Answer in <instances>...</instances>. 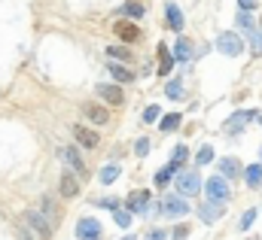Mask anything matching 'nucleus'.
Segmentation results:
<instances>
[{
  "label": "nucleus",
  "mask_w": 262,
  "mask_h": 240,
  "mask_svg": "<svg viewBox=\"0 0 262 240\" xmlns=\"http://www.w3.org/2000/svg\"><path fill=\"white\" fill-rule=\"evenodd\" d=\"M201 185H204V177H201V171L198 167H183L177 177H174V191L180 195V198H198L201 195Z\"/></svg>",
  "instance_id": "f257e3e1"
},
{
  "label": "nucleus",
  "mask_w": 262,
  "mask_h": 240,
  "mask_svg": "<svg viewBox=\"0 0 262 240\" xmlns=\"http://www.w3.org/2000/svg\"><path fill=\"white\" fill-rule=\"evenodd\" d=\"M21 225L34 234V240H52V237H55L52 222H49L37 207H31V210H25V213H21Z\"/></svg>",
  "instance_id": "f03ea898"
},
{
  "label": "nucleus",
  "mask_w": 262,
  "mask_h": 240,
  "mask_svg": "<svg viewBox=\"0 0 262 240\" xmlns=\"http://www.w3.org/2000/svg\"><path fill=\"white\" fill-rule=\"evenodd\" d=\"M58 158L64 161L67 171H70V174H73V177H76L79 182H85L89 177H92V174H89V164H85V158H82V149H79V146H73V143H70V146H61V149H58Z\"/></svg>",
  "instance_id": "7ed1b4c3"
},
{
  "label": "nucleus",
  "mask_w": 262,
  "mask_h": 240,
  "mask_svg": "<svg viewBox=\"0 0 262 240\" xmlns=\"http://www.w3.org/2000/svg\"><path fill=\"white\" fill-rule=\"evenodd\" d=\"M213 46H216V52L226 55V58H241V55L247 52V40H244L241 34H235V31H220Z\"/></svg>",
  "instance_id": "20e7f679"
},
{
  "label": "nucleus",
  "mask_w": 262,
  "mask_h": 240,
  "mask_svg": "<svg viewBox=\"0 0 262 240\" xmlns=\"http://www.w3.org/2000/svg\"><path fill=\"white\" fill-rule=\"evenodd\" d=\"M122 207L128 210L131 216L149 219L152 216V191L149 188H134V191H128V198L122 201Z\"/></svg>",
  "instance_id": "39448f33"
},
{
  "label": "nucleus",
  "mask_w": 262,
  "mask_h": 240,
  "mask_svg": "<svg viewBox=\"0 0 262 240\" xmlns=\"http://www.w3.org/2000/svg\"><path fill=\"white\" fill-rule=\"evenodd\" d=\"M201 195H204V201H210V204H229V201H232V185H229V180H223L220 174H213V177L204 180Z\"/></svg>",
  "instance_id": "423d86ee"
},
{
  "label": "nucleus",
  "mask_w": 262,
  "mask_h": 240,
  "mask_svg": "<svg viewBox=\"0 0 262 240\" xmlns=\"http://www.w3.org/2000/svg\"><path fill=\"white\" fill-rule=\"evenodd\" d=\"M70 137H73V146L89 149V152L101 146V134H98V128L82 125V122H73V125H70Z\"/></svg>",
  "instance_id": "0eeeda50"
},
{
  "label": "nucleus",
  "mask_w": 262,
  "mask_h": 240,
  "mask_svg": "<svg viewBox=\"0 0 262 240\" xmlns=\"http://www.w3.org/2000/svg\"><path fill=\"white\" fill-rule=\"evenodd\" d=\"M159 207H162V216L171 219V222H180L183 216H189V201L180 198L177 191H168V195L159 201Z\"/></svg>",
  "instance_id": "6e6552de"
},
{
  "label": "nucleus",
  "mask_w": 262,
  "mask_h": 240,
  "mask_svg": "<svg viewBox=\"0 0 262 240\" xmlns=\"http://www.w3.org/2000/svg\"><path fill=\"white\" fill-rule=\"evenodd\" d=\"M79 113H82V119L89 122L92 128H104V125H110V110L101 104V101H82L79 104Z\"/></svg>",
  "instance_id": "1a4fd4ad"
},
{
  "label": "nucleus",
  "mask_w": 262,
  "mask_h": 240,
  "mask_svg": "<svg viewBox=\"0 0 262 240\" xmlns=\"http://www.w3.org/2000/svg\"><path fill=\"white\" fill-rule=\"evenodd\" d=\"M95 94L98 101L110 110V107H125V88L116 85V82H98L95 85Z\"/></svg>",
  "instance_id": "9d476101"
},
{
  "label": "nucleus",
  "mask_w": 262,
  "mask_h": 240,
  "mask_svg": "<svg viewBox=\"0 0 262 240\" xmlns=\"http://www.w3.org/2000/svg\"><path fill=\"white\" fill-rule=\"evenodd\" d=\"M253 119H259V110H238V113L229 116V122L223 125V131H226L229 137H238V134H244V128Z\"/></svg>",
  "instance_id": "9b49d317"
},
{
  "label": "nucleus",
  "mask_w": 262,
  "mask_h": 240,
  "mask_svg": "<svg viewBox=\"0 0 262 240\" xmlns=\"http://www.w3.org/2000/svg\"><path fill=\"white\" fill-rule=\"evenodd\" d=\"M113 34L119 37V43H122V46H134V43H140V40H143V31H140V25L125 21V18L113 21Z\"/></svg>",
  "instance_id": "f8f14e48"
},
{
  "label": "nucleus",
  "mask_w": 262,
  "mask_h": 240,
  "mask_svg": "<svg viewBox=\"0 0 262 240\" xmlns=\"http://www.w3.org/2000/svg\"><path fill=\"white\" fill-rule=\"evenodd\" d=\"M76 240H104V225L98 216H82L76 222Z\"/></svg>",
  "instance_id": "ddd939ff"
},
{
  "label": "nucleus",
  "mask_w": 262,
  "mask_h": 240,
  "mask_svg": "<svg viewBox=\"0 0 262 240\" xmlns=\"http://www.w3.org/2000/svg\"><path fill=\"white\" fill-rule=\"evenodd\" d=\"M37 210H40V213H43V216L52 222V228H55V225L64 219V207H61V204H58V198H55V195H49V191H46V195H40V204H37Z\"/></svg>",
  "instance_id": "4468645a"
},
{
  "label": "nucleus",
  "mask_w": 262,
  "mask_h": 240,
  "mask_svg": "<svg viewBox=\"0 0 262 240\" xmlns=\"http://www.w3.org/2000/svg\"><path fill=\"white\" fill-rule=\"evenodd\" d=\"M165 28H168V31H174L177 37H183L186 15H183V9H180L174 0H168V3H165Z\"/></svg>",
  "instance_id": "2eb2a0df"
},
{
  "label": "nucleus",
  "mask_w": 262,
  "mask_h": 240,
  "mask_svg": "<svg viewBox=\"0 0 262 240\" xmlns=\"http://www.w3.org/2000/svg\"><path fill=\"white\" fill-rule=\"evenodd\" d=\"M79 191H82V182L76 180L70 171H64V174L58 177V195H61V201H76Z\"/></svg>",
  "instance_id": "dca6fc26"
},
{
  "label": "nucleus",
  "mask_w": 262,
  "mask_h": 240,
  "mask_svg": "<svg viewBox=\"0 0 262 240\" xmlns=\"http://www.w3.org/2000/svg\"><path fill=\"white\" fill-rule=\"evenodd\" d=\"M216 174H220L223 180H238V177L244 174V164H241L235 155H223V158H216Z\"/></svg>",
  "instance_id": "f3484780"
},
{
  "label": "nucleus",
  "mask_w": 262,
  "mask_h": 240,
  "mask_svg": "<svg viewBox=\"0 0 262 240\" xmlns=\"http://www.w3.org/2000/svg\"><path fill=\"white\" fill-rule=\"evenodd\" d=\"M195 213H198V219H201L204 225H216V222L226 216V204H210V201H201Z\"/></svg>",
  "instance_id": "a211bd4d"
},
{
  "label": "nucleus",
  "mask_w": 262,
  "mask_h": 240,
  "mask_svg": "<svg viewBox=\"0 0 262 240\" xmlns=\"http://www.w3.org/2000/svg\"><path fill=\"white\" fill-rule=\"evenodd\" d=\"M171 55H174V61H180V64H192V58H195V43L189 37H177V43L171 46Z\"/></svg>",
  "instance_id": "6ab92c4d"
},
{
  "label": "nucleus",
  "mask_w": 262,
  "mask_h": 240,
  "mask_svg": "<svg viewBox=\"0 0 262 240\" xmlns=\"http://www.w3.org/2000/svg\"><path fill=\"white\" fill-rule=\"evenodd\" d=\"M156 61H159V70H156V73L165 76V79H168V76L174 73V67H177V61H174V55H171L168 43H159V46H156Z\"/></svg>",
  "instance_id": "aec40b11"
},
{
  "label": "nucleus",
  "mask_w": 262,
  "mask_h": 240,
  "mask_svg": "<svg viewBox=\"0 0 262 240\" xmlns=\"http://www.w3.org/2000/svg\"><path fill=\"white\" fill-rule=\"evenodd\" d=\"M256 31H259V21H256L253 12H235V34L250 37V34H256Z\"/></svg>",
  "instance_id": "412c9836"
},
{
  "label": "nucleus",
  "mask_w": 262,
  "mask_h": 240,
  "mask_svg": "<svg viewBox=\"0 0 262 240\" xmlns=\"http://www.w3.org/2000/svg\"><path fill=\"white\" fill-rule=\"evenodd\" d=\"M107 73L113 76V82H116V85H131V82L137 79V73H134V70H128L125 64H116V61H107Z\"/></svg>",
  "instance_id": "4be33fe9"
},
{
  "label": "nucleus",
  "mask_w": 262,
  "mask_h": 240,
  "mask_svg": "<svg viewBox=\"0 0 262 240\" xmlns=\"http://www.w3.org/2000/svg\"><path fill=\"white\" fill-rule=\"evenodd\" d=\"M177 174H180V167L168 161L165 167H159V171H156V177H152V185H156L159 191H168V185L174 182V177H177Z\"/></svg>",
  "instance_id": "5701e85b"
},
{
  "label": "nucleus",
  "mask_w": 262,
  "mask_h": 240,
  "mask_svg": "<svg viewBox=\"0 0 262 240\" xmlns=\"http://www.w3.org/2000/svg\"><path fill=\"white\" fill-rule=\"evenodd\" d=\"M119 18H146V3L143 0H125L122 6H119Z\"/></svg>",
  "instance_id": "b1692460"
},
{
  "label": "nucleus",
  "mask_w": 262,
  "mask_h": 240,
  "mask_svg": "<svg viewBox=\"0 0 262 240\" xmlns=\"http://www.w3.org/2000/svg\"><path fill=\"white\" fill-rule=\"evenodd\" d=\"M119 177H122V164H119V161H113V158L98 171V182H101V185H113Z\"/></svg>",
  "instance_id": "393cba45"
},
{
  "label": "nucleus",
  "mask_w": 262,
  "mask_h": 240,
  "mask_svg": "<svg viewBox=\"0 0 262 240\" xmlns=\"http://www.w3.org/2000/svg\"><path fill=\"white\" fill-rule=\"evenodd\" d=\"M104 52H107V58L116 61V64H125V67H128V64H134V55H131V49H128V46H122V43H116V46H107Z\"/></svg>",
  "instance_id": "a878e982"
},
{
  "label": "nucleus",
  "mask_w": 262,
  "mask_h": 240,
  "mask_svg": "<svg viewBox=\"0 0 262 240\" xmlns=\"http://www.w3.org/2000/svg\"><path fill=\"white\" fill-rule=\"evenodd\" d=\"M165 94H168L171 101H183V98H186L183 79H180V76H168V79H165Z\"/></svg>",
  "instance_id": "bb28decb"
},
{
  "label": "nucleus",
  "mask_w": 262,
  "mask_h": 240,
  "mask_svg": "<svg viewBox=\"0 0 262 240\" xmlns=\"http://www.w3.org/2000/svg\"><path fill=\"white\" fill-rule=\"evenodd\" d=\"M244 182L250 185V188H262V164L256 161V164H244Z\"/></svg>",
  "instance_id": "cd10ccee"
},
{
  "label": "nucleus",
  "mask_w": 262,
  "mask_h": 240,
  "mask_svg": "<svg viewBox=\"0 0 262 240\" xmlns=\"http://www.w3.org/2000/svg\"><path fill=\"white\" fill-rule=\"evenodd\" d=\"M180 125H183V116H180V113H168V116L159 119V131H162V134H174Z\"/></svg>",
  "instance_id": "c85d7f7f"
},
{
  "label": "nucleus",
  "mask_w": 262,
  "mask_h": 240,
  "mask_svg": "<svg viewBox=\"0 0 262 240\" xmlns=\"http://www.w3.org/2000/svg\"><path fill=\"white\" fill-rule=\"evenodd\" d=\"M213 158H216L213 146H210V143H204V146H201V149L195 152V161H192V167H207V164H210Z\"/></svg>",
  "instance_id": "c756f323"
},
{
  "label": "nucleus",
  "mask_w": 262,
  "mask_h": 240,
  "mask_svg": "<svg viewBox=\"0 0 262 240\" xmlns=\"http://www.w3.org/2000/svg\"><path fill=\"white\" fill-rule=\"evenodd\" d=\"M92 207H98V210H110V213H116V210L122 207V201H119L116 195H104V198H95V201H92Z\"/></svg>",
  "instance_id": "7c9ffc66"
},
{
  "label": "nucleus",
  "mask_w": 262,
  "mask_h": 240,
  "mask_svg": "<svg viewBox=\"0 0 262 240\" xmlns=\"http://www.w3.org/2000/svg\"><path fill=\"white\" fill-rule=\"evenodd\" d=\"M149 149H152V140H149V137H137V140H134V146H131V152H134L137 158H146V155H149Z\"/></svg>",
  "instance_id": "2f4dec72"
},
{
  "label": "nucleus",
  "mask_w": 262,
  "mask_h": 240,
  "mask_svg": "<svg viewBox=\"0 0 262 240\" xmlns=\"http://www.w3.org/2000/svg\"><path fill=\"white\" fill-rule=\"evenodd\" d=\"M186 161H189V146H186V143H180V146L174 149V155H171V164H177V167L183 171V167H186Z\"/></svg>",
  "instance_id": "473e14b6"
},
{
  "label": "nucleus",
  "mask_w": 262,
  "mask_h": 240,
  "mask_svg": "<svg viewBox=\"0 0 262 240\" xmlns=\"http://www.w3.org/2000/svg\"><path fill=\"white\" fill-rule=\"evenodd\" d=\"M189 231H192L189 222H174V228L168 231V240H186L189 237Z\"/></svg>",
  "instance_id": "72a5a7b5"
},
{
  "label": "nucleus",
  "mask_w": 262,
  "mask_h": 240,
  "mask_svg": "<svg viewBox=\"0 0 262 240\" xmlns=\"http://www.w3.org/2000/svg\"><path fill=\"white\" fill-rule=\"evenodd\" d=\"M256 216H259V210H244V216L238 219V231H250L253 222H256Z\"/></svg>",
  "instance_id": "f704fd0d"
},
{
  "label": "nucleus",
  "mask_w": 262,
  "mask_h": 240,
  "mask_svg": "<svg viewBox=\"0 0 262 240\" xmlns=\"http://www.w3.org/2000/svg\"><path fill=\"white\" fill-rule=\"evenodd\" d=\"M159 119H162V107H159V104H149V107L143 110V116H140L143 125H152V122H159Z\"/></svg>",
  "instance_id": "c9c22d12"
},
{
  "label": "nucleus",
  "mask_w": 262,
  "mask_h": 240,
  "mask_svg": "<svg viewBox=\"0 0 262 240\" xmlns=\"http://www.w3.org/2000/svg\"><path fill=\"white\" fill-rule=\"evenodd\" d=\"M131 219H134V216H131V213L125 210V207H119V210L113 213V222H116L119 228H131Z\"/></svg>",
  "instance_id": "e433bc0d"
},
{
  "label": "nucleus",
  "mask_w": 262,
  "mask_h": 240,
  "mask_svg": "<svg viewBox=\"0 0 262 240\" xmlns=\"http://www.w3.org/2000/svg\"><path fill=\"white\" fill-rule=\"evenodd\" d=\"M247 40H250V43H247V46H250V52H253V55H262V25H259V31H256V34H250Z\"/></svg>",
  "instance_id": "4c0bfd02"
},
{
  "label": "nucleus",
  "mask_w": 262,
  "mask_h": 240,
  "mask_svg": "<svg viewBox=\"0 0 262 240\" xmlns=\"http://www.w3.org/2000/svg\"><path fill=\"white\" fill-rule=\"evenodd\" d=\"M146 240H168V228H152L146 234Z\"/></svg>",
  "instance_id": "58836bf2"
},
{
  "label": "nucleus",
  "mask_w": 262,
  "mask_h": 240,
  "mask_svg": "<svg viewBox=\"0 0 262 240\" xmlns=\"http://www.w3.org/2000/svg\"><path fill=\"white\" fill-rule=\"evenodd\" d=\"M256 9V0H238V12H253Z\"/></svg>",
  "instance_id": "ea45409f"
},
{
  "label": "nucleus",
  "mask_w": 262,
  "mask_h": 240,
  "mask_svg": "<svg viewBox=\"0 0 262 240\" xmlns=\"http://www.w3.org/2000/svg\"><path fill=\"white\" fill-rule=\"evenodd\" d=\"M119 240H137V234H125V237H119Z\"/></svg>",
  "instance_id": "a19ab883"
},
{
  "label": "nucleus",
  "mask_w": 262,
  "mask_h": 240,
  "mask_svg": "<svg viewBox=\"0 0 262 240\" xmlns=\"http://www.w3.org/2000/svg\"><path fill=\"white\" fill-rule=\"evenodd\" d=\"M259 164H262V146H259Z\"/></svg>",
  "instance_id": "79ce46f5"
},
{
  "label": "nucleus",
  "mask_w": 262,
  "mask_h": 240,
  "mask_svg": "<svg viewBox=\"0 0 262 240\" xmlns=\"http://www.w3.org/2000/svg\"><path fill=\"white\" fill-rule=\"evenodd\" d=\"M256 122H259V128H262V113H259V119H256Z\"/></svg>",
  "instance_id": "37998d69"
},
{
  "label": "nucleus",
  "mask_w": 262,
  "mask_h": 240,
  "mask_svg": "<svg viewBox=\"0 0 262 240\" xmlns=\"http://www.w3.org/2000/svg\"><path fill=\"white\" fill-rule=\"evenodd\" d=\"M247 240H259V237H247Z\"/></svg>",
  "instance_id": "c03bdc74"
}]
</instances>
